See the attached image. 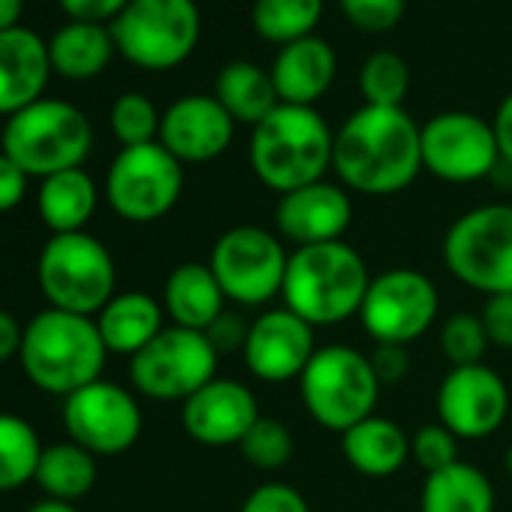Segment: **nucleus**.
Listing matches in <instances>:
<instances>
[{
  "mask_svg": "<svg viewBox=\"0 0 512 512\" xmlns=\"http://www.w3.org/2000/svg\"><path fill=\"white\" fill-rule=\"evenodd\" d=\"M332 169L362 196H395L422 172V124L404 106H362L335 133Z\"/></svg>",
  "mask_w": 512,
  "mask_h": 512,
  "instance_id": "obj_1",
  "label": "nucleus"
},
{
  "mask_svg": "<svg viewBox=\"0 0 512 512\" xmlns=\"http://www.w3.org/2000/svg\"><path fill=\"white\" fill-rule=\"evenodd\" d=\"M365 256L347 241H329L290 250L284 278V308L299 314L314 329L341 326L359 317L371 287Z\"/></svg>",
  "mask_w": 512,
  "mask_h": 512,
  "instance_id": "obj_2",
  "label": "nucleus"
},
{
  "mask_svg": "<svg viewBox=\"0 0 512 512\" xmlns=\"http://www.w3.org/2000/svg\"><path fill=\"white\" fill-rule=\"evenodd\" d=\"M335 157V130L314 106L281 103L250 133V169L278 196L323 181Z\"/></svg>",
  "mask_w": 512,
  "mask_h": 512,
  "instance_id": "obj_3",
  "label": "nucleus"
},
{
  "mask_svg": "<svg viewBox=\"0 0 512 512\" xmlns=\"http://www.w3.org/2000/svg\"><path fill=\"white\" fill-rule=\"evenodd\" d=\"M106 344L94 317L67 314L58 308L40 311L22 338V368L28 380L49 392L70 398L73 392L100 380L106 365Z\"/></svg>",
  "mask_w": 512,
  "mask_h": 512,
  "instance_id": "obj_4",
  "label": "nucleus"
},
{
  "mask_svg": "<svg viewBox=\"0 0 512 512\" xmlns=\"http://www.w3.org/2000/svg\"><path fill=\"white\" fill-rule=\"evenodd\" d=\"M94 145L88 115L55 97H43L16 112L4 124L0 151L19 163L31 178H49L55 172L79 169Z\"/></svg>",
  "mask_w": 512,
  "mask_h": 512,
  "instance_id": "obj_5",
  "label": "nucleus"
},
{
  "mask_svg": "<svg viewBox=\"0 0 512 512\" xmlns=\"http://www.w3.org/2000/svg\"><path fill=\"white\" fill-rule=\"evenodd\" d=\"M37 281L49 308L97 317L118 293L109 247L88 232L52 235L37 260Z\"/></svg>",
  "mask_w": 512,
  "mask_h": 512,
  "instance_id": "obj_6",
  "label": "nucleus"
},
{
  "mask_svg": "<svg viewBox=\"0 0 512 512\" xmlns=\"http://www.w3.org/2000/svg\"><path fill=\"white\" fill-rule=\"evenodd\" d=\"M380 389L383 386L371 368V359L347 344L320 347L299 377L308 416L335 434H344L362 419L374 416Z\"/></svg>",
  "mask_w": 512,
  "mask_h": 512,
  "instance_id": "obj_7",
  "label": "nucleus"
},
{
  "mask_svg": "<svg viewBox=\"0 0 512 512\" xmlns=\"http://www.w3.org/2000/svg\"><path fill=\"white\" fill-rule=\"evenodd\" d=\"M443 266L485 299L512 293V205L488 202L455 217L443 235Z\"/></svg>",
  "mask_w": 512,
  "mask_h": 512,
  "instance_id": "obj_8",
  "label": "nucleus"
},
{
  "mask_svg": "<svg viewBox=\"0 0 512 512\" xmlns=\"http://www.w3.org/2000/svg\"><path fill=\"white\" fill-rule=\"evenodd\" d=\"M208 266L226 302L238 308H266L284 293L290 250L281 235L244 223L214 241Z\"/></svg>",
  "mask_w": 512,
  "mask_h": 512,
  "instance_id": "obj_9",
  "label": "nucleus"
},
{
  "mask_svg": "<svg viewBox=\"0 0 512 512\" xmlns=\"http://www.w3.org/2000/svg\"><path fill=\"white\" fill-rule=\"evenodd\" d=\"M115 49L142 70H172L187 61L202 34L196 0H130L109 22Z\"/></svg>",
  "mask_w": 512,
  "mask_h": 512,
  "instance_id": "obj_10",
  "label": "nucleus"
},
{
  "mask_svg": "<svg viewBox=\"0 0 512 512\" xmlns=\"http://www.w3.org/2000/svg\"><path fill=\"white\" fill-rule=\"evenodd\" d=\"M220 353L205 332L166 326L130 359V383L151 401H187L217 377Z\"/></svg>",
  "mask_w": 512,
  "mask_h": 512,
  "instance_id": "obj_11",
  "label": "nucleus"
},
{
  "mask_svg": "<svg viewBox=\"0 0 512 512\" xmlns=\"http://www.w3.org/2000/svg\"><path fill=\"white\" fill-rule=\"evenodd\" d=\"M184 190V163L160 142L121 148L106 172V199L112 211L130 223H154L166 217Z\"/></svg>",
  "mask_w": 512,
  "mask_h": 512,
  "instance_id": "obj_12",
  "label": "nucleus"
},
{
  "mask_svg": "<svg viewBox=\"0 0 512 512\" xmlns=\"http://www.w3.org/2000/svg\"><path fill=\"white\" fill-rule=\"evenodd\" d=\"M440 296L434 281L416 269H389L377 275L362 302V329L377 344H413L434 323Z\"/></svg>",
  "mask_w": 512,
  "mask_h": 512,
  "instance_id": "obj_13",
  "label": "nucleus"
},
{
  "mask_svg": "<svg viewBox=\"0 0 512 512\" xmlns=\"http://www.w3.org/2000/svg\"><path fill=\"white\" fill-rule=\"evenodd\" d=\"M500 166L491 121L476 112L449 109L422 124V169L449 184H473Z\"/></svg>",
  "mask_w": 512,
  "mask_h": 512,
  "instance_id": "obj_14",
  "label": "nucleus"
},
{
  "mask_svg": "<svg viewBox=\"0 0 512 512\" xmlns=\"http://www.w3.org/2000/svg\"><path fill=\"white\" fill-rule=\"evenodd\" d=\"M64 428L94 455H121L142 434V407L130 389L97 380L64 398Z\"/></svg>",
  "mask_w": 512,
  "mask_h": 512,
  "instance_id": "obj_15",
  "label": "nucleus"
},
{
  "mask_svg": "<svg viewBox=\"0 0 512 512\" xmlns=\"http://www.w3.org/2000/svg\"><path fill=\"white\" fill-rule=\"evenodd\" d=\"M509 413V389L488 365L449 368L437 389V422L458 440H482L500 431Z\"/></svg>",
  "mask_w": 512,
  "mask_h": 512,
  "instance_id": "obj_16",
  "label": "nucleus"
},
{
  "mask_svg": "<svg viewBox=\"0 0 512 512\" xmlns=\"http://www.w3.org/2000/svg\"><path fill=\"white\" fill-rule=\"evenodd\" d=\"M314 332L317 329L290 308L263 311L256 320H250V335L241 350L247 371L263 383L299 380L320 350Z\"/></svg>",
  "mask_w": 512,
  "mask_h": 512,
  "instance_id": "obj_17",
  "label": "nucleus"
},
{
  "mask_svg": "<svg viewBox=\"0 0 512 512\" xmlns=\"http://www.w3.org/2000/svg\"><path fill=\"white\" fill-rule=\"evenodd\" d=\"M235 139V121L214 94H184L166 106L157 142L181 163L217 160Z\"/></svg>",
  "mask_w": 512,
  "mask_h": 512,
  "instance_id": "obj_18",
  "label": "nucleus"
},
{
  "mask_svg": "<svg viewBox=\"0 0 512 512\" xmlns=\"http://www.w3.org/2000/svg\"><path fill=\"white\" fill-rule=\"evenodd\" d=\"M278 235L296 247H314L344 241L353 223V199L344 184L314 181L293 193H284L275 208Z\"/></svg>",
  "mask_w": 512,
  "mask_h": 512,
  "instance_id": "obj_19",
  "label": "nucleus"
},
{
  "mask_svg": "<svg viewBox=\"0 0 512 512\" xmlns=\"http://www.w3.org/2000/svg\"><path fill=\"white\" fill-rule=\"evenodd\" d=\"M260 416L256 395L229 377H214L181 404V425L187 437L214 449L238 446Z\"/></svg>",
  "mask_w": 512,
  "mask_h": 512,
  "instance_id": "obj_20",
  "label": "nucleus"
},
{
  "mask_svg": "<svg viewBox=\"0 0 512 512\" xmlns=\"http://www.w3.org/2000/svg\"><path fill=\"white\" fill-rule=\"evenodd\" d=\"M49 76V46L37 31L25 25L0 31V115L10 118L43 100Z\"/></svg>",
  "mask_w": 512,
  "mask_h": 512,
  "instance_id": "obj_21",
  "label": "nucleus"
},
{
  "mask_svg": "<svg viewBox=\"0 0 512 512\" xmlns=\"http://www.w3.org/2000/svg\"><path fill=\"white\" fill-rule=\"evenodd\" d=\"M338 58L329 40L308 34L278 49L272 64V82L278 88L281 103L314 106L335 82Z\"/></svg>",
  "mask_w": 512,
  "mask_h": 512,
  "instance_id": "obj_22",
  "label": "nucleus"
},
{
  "mask_svg": "<svg viewBox=\"0 0 512 512\" xmlns=\"http://www.w3.org/2000/svg\"><path fill=\"white\" fill-rule=\"evenodd\" d=\"M163 302L142 290L115 293L109 305L97 314V329L109 353L118 356H136L145 350L166 326H163Z\"/></svg>",
  "mask_w": 512,
  "mask_h": 512,
  "instance_id": "obj_23",
  "label": "nucleus"
},
{
  "mask_svg": "<svg viewBox=\"0 0 512 512\" xmlns=\"http://www.w3.org/2000/svg\"><path fill=\"white\" fill-rule=\"evenodd\" d=\"M163 311L172 326L205 332L223 311L226 296L208 263H181L169 272L163 287Z\"/></svg>",
  "mask_w": 512,
  "mask_h": 512,
  "instance_id": "obj_24",
  "label": "nucleus"
},
{
  "mask_svg": "<svg viewBox=\"0 0 512 512\" xmlns=\"http://www.w3.org/2000/svg\"><path fill=\"white\" fill-rule=\"evenodd\" d=\"M341 452L356 473L371 479L395 476L413 458L410 434L398 422L377 413L341 434Z\"/></svg>",
  "mask_w": 512,
  "mask_h": 512,
  "instance_id": "obj_25",
  "label": "nucleus"
},
{
  "mask_svg": "<svg viewBox=\"0 0 512 512\" xmlns=\"http://www.w3.org/2000/svg\"><path fill=\"white\" fill-rule=\"evenodd\" d=\"M49 61H52V73L64 76V79H94L100 76L115 49L112 31L100 22H79L70 19L67 25H61L49 40Z\"/></svg>",
  "mask_w": 512,
  "mask_h": 512,
  "instance_id": "obj_26",
  "label": "nucleus"
},
{
  "mask_svg": "<svg viewBox=\"0 0 512 512\" xmlns=\"http://www.w3.org/2000/svg\"><path fill=\"white\" fill-rule=\"evenodd\" d=\"M214 97L235 124L250 127H256L281 106L272 73L253 61H229L214 79Z\"/></svg>",
  "mask_w": 512,
  "mask_h": 512,
  "instance_id": "obj_27",
  "label": "nucleus"
},
{
  "mask_svg": "<svg viewBox=\"0 0 512 512\" xmlns=\"http://www.w3.org/2000/svg\"><path fill=\"white\" fill-rule=\"evenodd\" d=\"M97 184L94 178L79 166V169H67V172H55L49 178H43L40 184V217L46 220V226L55 235H67V232H85V223L94 217L97 211Z\"/></svg>",
  "mask_w": 512,
  "mask_h": 512,
  "instance_id": "obj_28",
  "label": "nucleus"
},
{
  "mask_svg": "<svg viewBox=\"0 0 512 512\" xmlns=\"http://www.w3.org/2000/svg\"><path fill=\"white\" fill-rule=\"evenodd\" d=\"M419 506L422 512H494L497 497L491 479L479 467L458 461L446 470L428 473Z\"/></svg>",
  "mask_w": 512,
  "mask_h": 512,
  "instance_id": "obj_29",
  "label": "nucleus"
},
{
  "mask_svg": "<svg viewBox=\"0 0 512 512\" xmlns=\"http://www.w3.org/2000/svg\"><path fill=\"white\" fill-rule=\"evenodd\" d=\"M34 482L46 491V497L73 503V500L85 497L94 488V482H97V455L88 452L85 446L73 443V440L43 446Z\"/></svg>",
  "mask_w": 512,
  "mask_h": 512,
  "instance_id": "obj_30",
  "label": "nucleus"
},
{
  "mask_svg": "<svg viewBox=\"0 0 512 512\" xmlns=\"http://www.w3.org/2000/svg\"><path fill=\"white\" fill-rule=\"evenodd\" d=\"M43 446L34 425L16 413H0V494L16 491L37 476Z\"/></svg>",
  "mask_w": 512,
  "mask_h": 512,
  "instance_id": "obj_31",
  "label": "nucleus"
},
{
  "mask_svg": "<svg viewBox=\"0 0 512 512\" xmlns=\"http://www.w3.org/2000/svg\"><path fill=\"white\" fill-rule=\"evenodd\" d=\"M250 19L260 37L287 46L314 34L323 19V0H253Z\"/></svg>",
  "mask_w": 512,
  "mask_h": 512,
  "instance_id": "obj_32",
  "label": "nucleus"
},
{
  "mask_svg": "<svg viewBox=\"0 0 512 512\" xmlns=\"http://www.w3.org/2000/svg\"><path fill=\"white\" fill-rule=\"evenodd\" d=\"M359 91L365 106H404L410 91V67L404 55L392 49H377L365 58L359 70Z\"/></svg>",
  "mask_w": 512,
  "mask_h": 512,
  "instance_id": "obj_33",
  "label": "nucleus"
},
{
  "mask_svg": "<svg viewBox=\"0 0 512 512\" xmlns=\"http://www.w3.org/2000/svg\"><path fill=\"white\" fill-rule=\"evenodd\" d=\"M244 461L256 470H281L290 464L293 452H296V437L293 431L275 419V416H260L253 422V428L244 434V440L238 443Z\"/></svg>",
  "mask_w": 512,
  "mask_h": 512,
  "instance_id": "obj_34",
  "label": "nucleus"
},
{
  "mask_svg": "<svg viewBox=\"0 0 512 512\" xmlns=\"http://www.w3.org/2000/svg\"><path fill=\"white\" fill-rule=\"evenodd\" d=\"M160 112L151 103V97L139 94V91H127L112 103L109 112V124L115 139L121 142V148H133V145H148L157 142L160 136Z\"/></svg>",
  "mask_w": 512,
  "mask_h": 512,
  "instance_id": "obj_35",
  "label": "nucleus"
},
{
  "mask_svg": "<svg viewBox=\"0 0 512 512\" xmlns=\"http://www.w3.org/2000/svg\"><path fill=\"white\" fill-rule=\"evenodd\" d=\"M488 335L482 326L479 314L470 311H455L443 320L440 326V350L452 368H467V365H482L488 353Z\"/></svg>",
  "mask_w": 512,
  "mask_h": 512,
  "instance_id": "obj_36",
  "label": "nucleus"
},
{
  "mask_svg": "<svg viewBox=\"0 0 512 512\" xmlns=\"http://www.w3.org/2000/svg\"><path fill=\"white\" fill-rule=\"evenodd\" d=\"M458 437L440 425V422H431V425H422L413 437H410V452H413V461L425 470V473H437V470H446L452 464H458Z\"/></svg>",
  "mask_w": 512,
  "mask_h": 512,
  "instance_id": "obj_37",
  "label": "nucleus"
},
{
  "mask_svg": "<svg viewBox=\"0 0 512 512\" xmlns=\"http://www.w3.org/2000/svg\"><path fill=\"white\" fill-rule=\"evenodd\" d=\"M341 10L356 28L368 34H380L404 19L407 0H341Z\"/></svg>",
  "mask_w": 512,
  "mask_h": 512,
  "instance_id": "obj_38",
  "label": "nucleus"
},
{
  "mask_svg": "<svg viewBox=\"0 0 512 512\" xmlns=\"http://www.w3.org/2000/svg\"><path fill=\"white\" fill-rule=\"evenodd\" d=\"M238 512H311L305 494L287 482H266L253 488Z\"/></svg>",
  "mask_w": 512,
  "mask_h": 512,
  "instance_id": "obj_39",
  "label": "nucleus"
},
{
  "mask_svg": "<svg viewBox=\"0 0 512 512\" xmlns=\"http://www.w3.org/2000/svg\"><path fill=\"white\" fill-rule=\"evenodd\" d=\"M479 317H482L488 344L500 350H512V293L488 296Z\"/></svg>",
  "mask_w": 512,
  "mask_h": 512,
  "instance_id": "obj_40",
  "label": "nucleus"
},
{
  "mask_svg": "<svg viewBox=\"0 0 512 512\" xmlns=\"http://www.w3.org/2000/svg\"><path fill=\"white\" fill-rule=\"evenodd\" d=\"M247 335H250V320H244L241 311H229V308L205 329V338L211 341V347H214L220 356H223V353H238V350H244Z\"/></svg>",
  "mask_w": 512,
  "mask_h": 512,
  "instance_id": "obj_41",
  "label": "nucleus"
},
{
  "mask_svg": "<svg viewBox=\"0 0 512 512\" xmlns=\"http://www.w3.org/2000/svg\"><path fill=\"white\" fill-rule=\"evenodd\" d=\"M368 359L380 386H398L410 371V356H407V347L401 344H377Z\"/></svg>",
  "mask_w": 512,
  "mask_h": 512,
  "instance_id": "obj_42",
  "label": "nucleus"
},
{
  "mask_svg": "<svg viewBox=\"0 0 512 512\" xmlns=\"http://www.w3.org/2000/svg\"><path fill=\"white\" fill-rule=\"evenodd\" d=\"M28 172L13 163L4 151H0V214L13 211L16 205H22L25 193H28Z\"/></svg>",
  "mask_w": 512,
  "mask_h": 512,
  "instance_id": "obj_43",
  "label": "nucleus"
},
{
  "mask_svg": "<svg viewBox=\"0 0 512 512\" xmlns=\"http://www.w3.org/2000/svg\"><path fill=\"white\" fill-rule=\"evenodd\" d=\"M58 4L64 7V13L70 19H79V22H112L130 0H58Z\"/></svg>",
  "mask_w": 512,
  "mask_h": 512,
  "instance_id": "obj_44",
  "label": "nucleus"
},
{
  "mask_svg": "<svg viewBox=\"0 0 512 512\" xmlns=\"http://www.w3.org/2000/svg\"><path fill=\"white\" fill-rule=\"evenodd\" d=\"M491 127H494V136H497L500 160H503L506 166H512V91L500 100Z\"/></svg>",
  "mask_w": 512,
  "mask_h": 512,
  "instance_id": "obj_45",
  "label": "nucleus"
},
{
  "mask_svg": "<svg viewBox=\"0 0 512 512\" xmlns=\"http://www.w3.org/2000/svg\"><path fill=\"white\" fill-rule=\"evenodd\" d=\"M22 338H25V329L19 326V320L10 311L0 308V365L10 362L13 356H19Z\"/></svg>",
  "mask_w": 512,
  "mask_h": 512,
  "instance_id": "obj_46",
  "label": "nucleus"
},
{
  "mask_svg": "<svg viewBox=\"0 0 512 512\" xmlns=\"http://www.w3.org/2000/svg\"><path fill=\"white\" fill-rule=\"evenodd\" d=\"M22 10H25V0H0V31L19 28Z\"/></svg>",
  "mask_w": 512,
  "mask_h": 512,
  "instance_id": "obj_47",
  "label": "nucleus"
},
{
  "mask_svg": "<svg viewBox=\"0 0 512 512\" xmlns=\"http://www.w3.org/2000/svg\"><path fill=\"white\" fill-rule=\"evenodd\" d=\"M28 512H79L73 503H67V500H52V497H46V500H40V503H34Z\"/></svg>",
  "mask_w": 512,
  "mask_h": 512,
  "instance_id": "obj_48",
  "label": "nucleus"
},
{
  "mask_svg": "<svg viewBox=\"0 0 512 512\" xmlns=\"http://www.w3.org/2000/svg\"><path fill=\"white\" fill-rule=\"evenodd\" d=\"M503 461H506V473L512 476V443H509V449H506V458H503Z\"/></svg>",
  "mask_w": 512,
  "mask_h": 512,
  "instance_id": "obj_49",
  "label": "nucleus"
}]
</instances>
